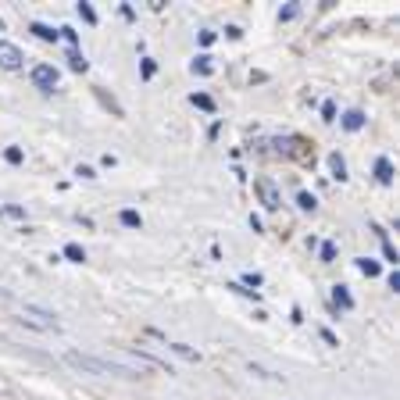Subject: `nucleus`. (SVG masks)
Instances as JSON below:
<instances>
[{
    "mask_svg": "<svg viewBox=\"0 0 400 400\" xmlns=\"http://www.w3.org/2000/svg\"><path fill=\"white\" fill-rule=\"evenodd\" d=\"M254 193L261 197V204H265L268 211H279L282 197H279V190L272 186V179H254Z\"/></svg>",
    "mask_w": 400,
    "mask_h": 400,
    "instance_id": "f257e3e1",
    "label": "nucleus"
},
{
    "mask_svg": "<svg viewBox=\"0 0 400 400\" xmlns=\"http://www.w3.org/2000/svg\"><path fill=\"white\" fill-rule=\"evenodd\" d=\"M22 50L15 47V43H8V40H0V68H8V72H15V68H22Z\"/></svg>",
    "mask_w": 400,
    "mask_h": 400,
    "instance_id": "f03ea898",
    "label": "nucleus"
},
{
    "mask_svg": "<svg viewBox=\"0 0 400 400\" xmlns=\"http://www.w3.org/2000/svg\"><path fill=\"white\" fill-rule=\"evenodd\" d=\"M32 83H36L43 93H50V90L57 86V68H50V65H36V68H32Z\"/></svg>",
    "mask_w": 400,
    "mask_h": 400,
    "instance_id": "7ed1b4c3",
    "label": "nucleus"
},
{
    "mask_svg": "<svg viewBox=\"0 0 400 400\" xmlns=\"http://www.w3.org/2000/svg\"><path fill=\"white\" fill-rule=\"evenodd\" d=\"M332 304L343 308V311H351V308H354V301H351V293H347V286H336V290H332Z\"/></svg>",
    "mask_w": 400,
    "mask_h": 400,
    "instance_id": "20e7f679",
    "label": "nucleus"
},
{
    "mask_svg": "<svg viewBox=\"0 0 400 400\" xmlns=\"http://www.w3.org/2000/svg\"><path fill=\"white\" fill-rule=\"evenodd\" d=\"M361 126H365V114H361V111H347V114H343V129L358 133Z\"/></svg>",
    "mask_w": 400,
    "mask_h": 400,
    "instance_id": "39448f33",
    "label": "nucleus"
},
{
    "mask_svg": "<svg viewBox=\"0 0 400 400\" xmlns=\"http://www.w3.org/2000/svg\"><path fill=\"white\" fill-rule=\"evenodd\" d=\"M329 168H332V176L343 183V179H347V161H343L339 154H329Z\"/></svg>",
    "mask_w": 400,
    "mask_h": 400,
    "instance_id": "423d86ee",
    "label": "nucleus"
},
{
    "mask_svg": "<svg viewBox=\"0 0 400 400\" xmlns=\"http://www.w3.org/2000/svg\"><path fill=\"white\" fill-rule=\"evenodd\" d=\"M375 176H379V183H389V179H393V164H389L386 157H379V164H375Z\"/></svg>",
    "mask_w": 400,
    "mask_h": 400,
    "instance_id": "0eeeda50",
    "label": "nucleus"
},
{
    "mask_svg": "<svg viewBox=\"0 0 400 400\" xmlns=\"http://www.w3.org/2000/svg\"><path fill=\"white\" fill-rule=\"evenodd\" d=\"M32 32H36V36H40V40H47V43H54V40H57V36H61V32H54V29H47V25H40V22H36V25H32Z\"/></svg>",
    "mask_w": 400,
    "mask_h": 400,
    "instance_id": "6e6552de",
    "label": "nucleus"
},
{
    "mask_svg": "<svg viewBox=\"0 0 400 400\" xmlns=\"http://www.w3.org/2000/svg\"><path fill=\"white\" fill-rule=\"evenodd\" d=\"M68 61H72V68H75V72H86V57H83L79 50H72V54H68Z\"/></svg>",
    "mask_w": 400,
    "mask_h": 400,
    "instance_id": "1a4fd4ad",
    "label": "nucleus"
},
{
    "mask_svg": "<svg viewBox=\"0 0 400 400\" xmlns=\"http://www.w3.org/2000/svg\"><path fill=\"white\" fill-rule=\"evenodd\" d=\"M65 254H68L72 261H86V250H83L79 243H68V247H65Z\"/></svg>",
    "mask_w": 400,
    "mask_h": 400,
    "instance_id": "9d476101",
    "label": "nucleus"
},
{
    "mask_svg": "<svg viewBox=\"0 0 400 400\" xmlns=\"http://www.w3.org/2000/svg\"><path fill=\"white\" fill-rule=\"evenodd\" d=\"M358 268H361L365 275H379V265H375L372 257H361V261H358Z\"/></svg>",
    "mask_w": 400,
    "mask_h": 400,
    "instance_id": "9b49d317",
    "label": "nucleus"
},
{
    "mask_svg": "<svg viewBox=\"0 0 400 400\" xmlns=\"http://www.w3.org/2000/svg\"><path fill=\"white\" fill-rule=\"evenodd\" d=\"M171 351H176L179 358H186V361H197V351H190V347H183V343H176V347H171Z\"/></svg>",
    "mask_w": 400,
    "mask_h": 400,
    "instance_id": "f8f14e48",
    "label": "nucleus"
},
{
    "mask_svg": "<svg viewBox=\"0 0 400 400\" xmlns=\"http://www.w3.org/2000/svg\"><path fill=\"white\" fill-rule=\"evenodd\" d=\"M193 72L207 75V72H211V57H197V65H193Z\"/></svg>",
    "mask_w": 400,
    "mask_h": 400,
    "instance_id": "ddd939ff",
    "label": "nucleus"
},
{
    "mask_svg": "<svg viewBox=\"0 0 400 400\" xmlns=\"http://www.w3.org/2000/svg\"><path fill=\"white\" fill-rule=\"evenodd\" d=\"M297 204H301L304 211H315V197H311V193H301V197H297Z\"/></svg>",
    "mask_w": 400,
    "mask_h": 400,
    "instance_id": "4468645a",
    "label": "nucleus"
},
{
    "mask_svg": "<svg viewBox=\"0 0 400 400\" xmlns=\"http://www.w3.org/2000/svg\"><path fill=\"white\" fill-rule=\"evenodd\" d=\"M79 15H83L86 22H97V15H93V8H90V4H79Z\"/></svg>",
    "mask_w": 400,
    "mask_h": 400,
    "instance_id": "2eb2a0df",
    "label": "nucleus"
},
{
    "mask_svg": "<svg viewBox=\"0 0 400 400\" xmlns=\"http://www.w3.org/2000/svg\"><path fill=\"white\" fill-rule=\"evenodd\" d=\"M122 222H126V225H140V214H136V211H122Z\"/></svg>",
    "mask_w": 400,
    "mask_h": 400,
    "instance_id": "dca6fc26",
    "label": "nucleus"
},
{
    "mask_svg": "<svg viewBox=\"0 0 400 400\" xmlns=\"http://www.w3.org/2000/svg\"><path fill=\"white\" fill-rule=\"evenodd\" d=\"M8 161H11V164H18V161H22V150H18V147H11V150H8Z\"/></svg>",
    "mask_w": 400,
    "mask_h": 400,
    "instance_id": "f3484780",
    "label": "nucleus"
},
{
    "mask_svg": "<svg viewBox=\"0 0 400 400\" xmlns=\"http://www.w3.org/2000/svg\"><path fill=\"white\" fill-rule=\"evenodd\" d=\"M193 104H197V107H207V111H211V97H193Z\"/></svg>",
    "mask_w": 400,
    "mask_h": 400,
    "instance_id": "a211bd4d",
    "label": "nucleus"
},
{
    "mask_svg": "<svg viewBox=\"0 0 400 400\" xmlns=\"http://www.w3.org/2000/svg\"><path fill=\"white\" fill-rule=\"evenodd\" d=\"M332 254H336V247H332V243H325V247H322V257H325V261H332Z\"/></svg>",
    "mask_w": 400,
    "mask_h": 400,
    "instance_id": "6ab92c4d",
    "label": "nucleus"
}]
</instances>
